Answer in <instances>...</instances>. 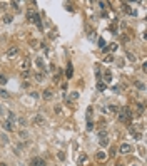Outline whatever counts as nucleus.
Returning <instances> with one entry per match:
<instances>
[{
  "label": "nucleus",
  "instance_id": "35",
  "mask_svg": "<svg viewBox=\"0 0 147 166\" xmlns=\"http://www.w3.org/2000/svg\"><path fill=\"white\" fill-rule=\"evenodd\" d=\"M2 166H7V164H2Z\"/></svg>",
  "mask_w": 147,
  "mask_h": 166
},
{
  "label": "nucleus",
  "instance_id": "1",
  "mask_svg": "<svg viewBox=\"0 0 147 166\" xmlns=\"http://www.w3.org/2000/svg\"><path fill=\"white\" fill-rule=\"evenodd\" d=\"M27 20H29V22H32V24H35V25L39 27L40 30H44V27H42V22H40V15L37 13V12H33V10H29V12H27Z\"/></svg>",
  "mask_w": 147,
  "mask_h": 166
},
{
  "label": "nucleus",
  "instance_id": "30",
  "mask_svg": "<svg viewBox=\"0 0 147 166\" xmlns=\"http://www.w3.org/2000/svg\"><path fill=\"white\" fill-rule=\"evenodd\" d=\"M7 82V77L5 76H0V84H5Z\"/></svg>",
  "mask_w": 147,
  "mask_h": 166
},
{
  "label": "nucleus",
  "instance_id": "5",
  "mask_svg": "<svg viewBox=\"0 0 147 166\" xmlns=\"http://www.w3.org/2000/svg\"><path fill=\"white\" fill-rule=\"evenodd\" d=\"M33 124H37V126H44V124H45V119H44L40 114H37V116L33 118Z\"/></svg>",
  "mask_w": 147,
  "mask_h": 166
},
{
  "label": "nucleus",
  "instance_id": "34",
  "mask_svg": "<svg viewBox=\"0 0 147 166\" xmlns=\"http://www.w3.org/2000/svg\"><path fill=\"white\" fill-rule=\"evenodd\" d=\"M2 141H4V143H8V138H7V136L4 134V136H2Z\"/></svg>",
  "mask_w": 147,
  "mask_h": 166
},
{
  "label": "nucleus",
  "instance_id": "11",
  "mask_svg": "<svg viewBox=\"0 0 147 166\" xmlns=\"http://www.w3.org/2000/svg\"><path fill=\"white\" fill-rule=\"evenodd\" d=\"M0 96H2V97H5V99H8V97H10V92H7L5 89H2V87H0Z\"/></svg>",
  "mask_w": 147,
  "mask_h": 166
},
{
  "label": "nucleus",
  "instance_id": "27",
  "mask_svg": "<svg viewBox=\"0 0 147 166\" xmlns=\"http://www.w3.org/2000/svg\"><path fill=\"white\" fill-rule=\"evenodd\" d=\"M127 57L131 59V61H134V62H135V57H134V54H131V52H127Z\"/></svg>",
  "mask_w": 147,
  "mask_h": 166
},
{
  "label": "nucleus",
  "instance_id": "19",
  "mask_svg": "<svg viewBox=\"0 0 147 166\" xmlns=\"http://www.w3.org/2000/svg\"><path fill=\"white\" fill-rule=\"evenodd\" d=\"M109 50H110V52H115V50H117V44H110V45H109Z\"/></svg>",
  "mask_w": 147,
  "mask_h": 166
},
{
  "label": "nucleus",
  "instance_id": "7",
  "mask_svg": "<svg viewBox=\"0 0 147 166\" xmlns=\"http://www.w3.org/2000/svg\"><path fill=\"white\" fill-rule=\"evenodd\" d=\"M20 69H24V70L27 72V70L30 69V61H29V59H24V61L20 62Z\"/></svg>",
  "mask_w": 147,
  "mask_h": 166
},
{
  "label": "nucleus",
  "instance_id": "3",
  "mask_svg": "<svg viewBox=\"0 0 147 166\" xmlns=\"http://www.w3.org/2000/svg\"><path fill=\"white\" fill-rule=\"evenodd\" d=\"M2 127L5 129V131H13V129H15V124L13 122H10V121H2Z\"/></svg>",
  "mask_w": 147,
  "mask_h": 166
},
{
  "label": "nucleus",
  "instance_id": "15",
  "mask_svg": "<svg viewBox=\"0 0 147 166\" xmlns=\"http://www.w3.org/2000/svg\"><path fill=\"white\" fill-rule=\"evenodd\" d=\"M97 159H100V161L105 159V153H104V151H99V153H97Z\"/></svg>",
  "mask_w": 147,
  "mask_h": 166
},
{
  "label": "nucleus",
  "instance_id": "12",
  "mask_svg": "<svg viewBox=\"0 0 147 166\" xmlns=\"http://www.w3.org/2000/svg\"><path fill=\"white\" fill-rule=\"evenodd\" d=\"M135 87H137V89H140V91H144V89H145L144 82H140V81H135Z\"/></svg>",
  "mask_w": 147,
  "mask_h": 166
},
{
  "label": "nucleus",
  "instance_id": "4",
  "mask_svg": "<svg viewBox=\"0 0 147 166\" xmlns=\"http://www.w3.org/2000/svg\"><path fill=\"white\" fill-rule=\"evenodd\" d=\"M30 166H45V161L40 159V158H33L30 161Z\"/></svg>",
  "mask_w": 147,
  "mask_h": 166
},
{
  "label": "nucleus",
  "instance_id": "25",
  "mask_svg": "<svg viewBox=\"0 0 147 166\" xmlns=\"http://www.w3.org/2000/svg\"><path fill=\"white\" fill-rule=\"evenodd\" d=\"M4 20H5L7 24H10V22H12V15H5V17H4Z\"/></svg>",
  "mask_w": 147,
  "mask_h": 166
},
{
  "label": "nucleus",
  "instance_id": "18",
  "mask_svg": "<svg viewBox=\"0 0 147 166\" xmlns=\"http://www.w3.org/2000/svg\"><path fill=\"white\" fill-rule=\"evenodd\" d=\"M99 138L100 139H107V131H100L99 133Z\"/></svg>",
  "mask_w": 147,
  "mask_h": 166
},
{
  "label": "nucleus",
  "instance_id": "10",
  "mask_svg": "<svg viewBox=\"0 0 147 166\" xmlns=\"http://www.w3.org/2000/svg\"><path fill=\"white\" fill-rule=\"evenodd\" d=\"M42 97H44V99H52V91H49V89H47V91H44Z\"/></svg>",
  "mask_w": 147,
  "mask_h": 166
},
{
  "label": "nucleus",
  "instance_id": "2",
  "mask_svg": "<svg viewBox=\"0 0 147 166\" xmlns=\"http://www.w3.org/2000/svg\"><path fill=\"white\" fill-rule=\"evenodd\" d=\"M120 121H125V122H129V121H131L132 119V113H131V109H129V107H122L120 109Z\"/></svg>",
  "mask_w": 147,
  "mask_h": 166
},
{
  "label": "nucleus",
  "instance_id": "29",
  "mask_svg": "<svg viewBox=\"0 0 147 166\" xmlns=\"http://www.w3.org/2000/svg\"><path fill=\"white\" fill-rule=\"evenodd\" d=\"M107 144H109V141H107V139H100V146H104V148H105Z\"/></svg>",
  "mask_w": 147,
  "mask_h": 166
},
{
  "label": "nucleus",
  "instance_id": "26",
  "mask_svg": "<svg viewBox=\"0 0 147 166\" xmlns=\"http://www.w3.org/2000/svg\"><path fill=\"white\" fill-rule=\"evenodd\" d=\"M57 156H59V159H60V161H64V159H65V154H64L62 151H60V153H57Z\"/></svg>",
  "mask_w": 147,
  "mask_h": 166
},
{
  "label": "nucleus",
  "instance_id": "21",
  "mask_svg": "<svg viewBox=\"0 0 147 166\" xmlns=\"http://www.w3.org/2000/svg\"><path fill=\"white\" fill-rule=\"evenodd\" d=\"M99 47L100 49H105V40L104 39H99Z\"/></svg>",
  "mask_w": 147,
  "mask_h": 166
},
{
  "label": "nucleus",
  "instance_id": "13",
  "mask_svg": "<svg viewBox=\"0 0 147 166\" xmlns=\"http://www.w3.org/2000/svg\"><path fill=\"white\" fill-rule=\"evenodd\" d=\"M7 121H10V122H15V121H17V116H15L13 113H8V119H7Z\"/></svg>",
  "mask_w": 147,
  "mask_h": 166
},
{
  "label": "nucleus",
  "instance_id": "6",
  "mask_svg": "<svg viewBox=\"0 0 147 166\" xmlns=\"http://www.w3.org/2000/svg\"><path fill=\"white\" fill-rule=\"evenodd\" d=\"M119 151H120V153H131V151H132V146H131V144H120Z\"/></svg>",
  "mask_w": 147,
  "mask_h": 166
},
{
  "label": "nucleus",
  "instance_id": "37",
  "mask_svg": "<svg viewBox=\"0 0 147 166\" xmlns=\"http://www.w3.org/2000/svg\"><path fill=\"white\" fill-rule=\"evenodd\" d=\"M132 166H135V164H132Z\"/></svg>",
  "mask_w": 147,
  "mask_h": 166
},
{
  "label": "nucleus",
  "instance_id": "9",
  "mask_svg": "<svg viewBox=\"0 0 147 166\" xmlns=\"http://www.w3.org/2000/svg\"><path fill=\"white\" fill-rule=\"evenodd\" d=\"M17 54H18V49H17V47H12V49L7 50V55H8V57H13V55H17Z\"/></svg>",
  "mask_w": 147,
  "mask_h": 166
},
{
  "label": "nucleus",
  "instance_id": "36",
  "mask_svg": "<svg viewBox=\"0 0 147 166\" xmlns=\"http://www.w3.org/2000/svg\"><path fill=\"white\" fill-rule=\"evenodd\" d=\"M117 166H120V164H117Z\"/></svg>",
  "mask_w": 147,
  "mask_h": 166
},
{
  "label": "nucleus",
  "instance_id": "17",
  "mask_svg": "<svg viewBox=\"0 0 147 166\" xmlns=\"http://www.w3.org/2000/svg\"><path fill=\"white\" fill-rule=\"evenodd\" d=\"M97 89H99L100 92H102V91H105V84H104V82H99V84H97Z\"/></svg>",
  "mask_w": 147,
  "mask_h": 166
},
{
  "label": "nucleus",
  "instance_id": "20",
  "mask_svg": "<svg viewBox=\"0 0 147 166\" xmlns=\"http://www.w3.org/2000/svg\"><path fill=\"white\" fill-rule=\"evenodd\" d=\"M109 111H110V113H117L119 107H117V106H109Z\"/></svg>",
  "mask_w": 147,
  "mask_h": 166
},
{
  "label": "nucleus",
  "instance_id": "28",
  "mask_svg": "<svg viewBox=\"0 0 147 166\" xmlns=\"http://www.w3.org/2000/svg\"><path fill=\"white\" fill-rule=\"evenodd\" d=\"M35 79H37V81H44V74H37Z\"/></svg>",
  "mask_w": 147,
  "mask_h": 166
},
{
  "label": "nucleus",
  "instance_id": "33",
  "mask_svg": "<svg viewBox=\"0 0 147 166\" xmlns=\"http://www.w3.org/2000/svg\"><path fill=\"white\" fill-rule=\"evenodd\" d=\"M92 126H94V124H92V121H89V124H87V129H89V131L92 129Z\"/></svg>",
  "mask_w": 147,
  "mask_h": 166
},
{
  "label": "nucleus",
  "instance_id": "14",
  "mask_svg": "<svg viewBox=\"0 0 147 166\" xmlns=\"http://www.w3.org/2000/svg\"><path fill=\"white\" fill-rule=\"evenodd\" d=\"M144 113V106L142 104H137V116H140Z\"/></svg>",
  "mask_w": 147,
  "mask_h": 166
},
{
  "label": "nucleus",
  "instance_id": "23",
  "mask_svg": "<svg viewBox=\"0 0 147 166\" xmlns=\"http://www.w3.org/2000/svg\"><path fill=\"white\" fill-rule=\"evenodd\" d=\"M35 62H37V66H40V67L44 66V61H42V57H37V59H35Z\"/></svg>",
  "mask_w": 147,
  "mask_h": 166
},
{
  "label": "nucleus",
  "instance_id": "22",
  "mask_svg": "<svg viewBox=\"0 0 147 166\" xmlns=\"http://www.w3.org/2000/svg\"><path fill=\"white\" fill-rule=\"evenodd\" d=\"M112 81V76H110V72H105V82H110Z\"/></svg>",
  "mask_w": 147,
  "mask_h": 166
},
{
  "label": "nucleus",
  "instance_id": "8",
  "mask_svg": "<svg viewBox=\"0 0 147 166\" xmlns=\"http://www.w3.org/2000/svg\"><path fill=\"white\" fill-rule=\"evenodd\" d=\"M65 76H67L69 79L74 76V67H72V64H70V62L67 64V69H65Z\"/></svg>",
  "mask_w": 147,
  "mask_h": 166
},
{
  "label": "nucleus",
  "instance_id": "31",
  "mask_svg": "<svg viewBox=\"0 0 147 166\" xmlns=\"http://www.w3.org/2000/svg\"><path fill=\"white\" fill-rule=\"evenodd\" d=\"M55 113L60 114V113H62V107H60V106H57V107H55Z\"/></svg>",
  "mask_w": 147,
  "mask_h": 166
},
{
  "label": "nucleus",
  "instance_id": "24",
  "mask_svg": "<svg viewBox=\"0 0 147 166\" xmlns=\"http://www.w3.org/2000/svg\"><path fill=\"white\" fill-rule=\"evenodd\" d=\"M131 133H132V136H134L135 139H140V133H135V131H134V129H132V131H131Z\"/></svg>",
  "mask_w": 147,
  "mask_h": 166
},
{
  "label": "nucleus",
  "instance_id": "32",
  "mask_svg": "<svg viewBox=\"0 0 147 166\" xmlns=\"http://www.w3.org/2000/svg\"><path fill=\"white\" fill-rule=\"evenodd\" d=\"M85 159H87V156H85V154H82V156H80V158H79V161H80V163H84V161H85Z\"/></svg>",
  "mask_w": 147,
  "mask_h": 166
},
{
  "label": "nucleus",
  "instance_id": "16",
  "mask_svg": "<svg viewBox=\"0 0 147 166\" xmlns=\"http://www.w3.org/2000/svg\"><path fill=\"white\" fill-rule=\"evenodd\" d=\"M70 99H72V101L79 99V92H70Z\"/></svg>",
  "mask_w": 147,
  "mask_h": 166
}]
</instances>
